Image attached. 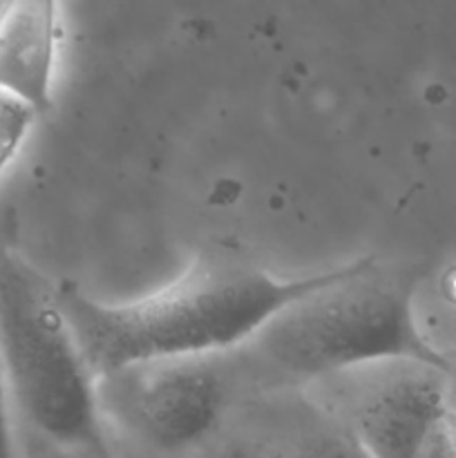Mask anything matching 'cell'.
Segmentation results:
<instances>
[{
    "instance_id": "obj_1",
    "label": "cell",
    "mask_w": 456,
    "mask_h": 458,
    "mask_svg": "<svg viewBox=\"0 0 456 458\" xmlns=\"http://www.w3.org/2000/svg\"><path fill=\"white\" fill-rule=\"evenodd\" d=\"M334 268L277 277L241 264H190L170 284L107 304L74 282H58V300L94 378L156 358L219 356L249 343L277 311L311 293Z\"/></svg>"
},
{
    "instance_id": "obj_2",
    "label": "cell",
    "mask_w": 456,
    "mask_h": 458,
    "mask_svg": "<svg viewBox=\"0 0 456 458\" xmlns=\"http://www.w3.org/2000/svg\"><path fill=\"white\" fill-rule=\"evenodd\" d=\"M416 277L410 268L360 258L277 311L246 343L266 374L308 385L378 360H420L454 369V360L423 335L414 313Z\"/></svg>"
},
{
    "instance_id": "obj_3",
    "label": "cell",
    "mask_w": 456,
    "mask_h": 458,
    "mask_svg": "<svg viewBox=\"0 0 456 458\" xmlns=\"http://www.w3.org/2000/svg\"><path fill=\"white\" fill-rule=\"evenodd\" d=\"M0 356L18 428L106 458L97 378L58 300V284L0 250Z\"/></svg>"
},
{
    "instance_id": "obj_4",
    "label": "cell",
    "mask_w": 456,
    "mask_h": 458,
    "mask_svg": "<svg viewBox=\"0 0 456 458\" xmlns=\"http://www.w3.org/2000/svg\"><path fill=\"white\" fill-rule=\"evenodd\" d=\"M452 371L398 358L340 371L307 389L374 458H418L447 416Z\"/></svg>"
},
{
    "instance_id": "obj_5",
    "label": "cell",
    "mask_w": 456,
    "mask_h": 458,
    "mask_svg": "<svg viewBox=\"0 0 456 458\" xmlns=\"http://www.w3.org/2000/svg\"><path fill=\"white\" fill-rule=\"evenodd\" d=\"M219 356L156 358L97 380L98 410L128 437L156 452H183L219 423L228 398Z\"/></svg>"
},
{
    "instance_id": "obj_6",
    "label": "cell",
    "mask_w": 456,
    "mask_h": 458,
    "mask_svg": "<svg viewBox=\"0 0 456 458\" xmlns=\"http://www.w3.org/2000/svg\"><path fill=\"white\" fill-rule=\"evenodd\" d=\"M58 0H4L0 7V85L43 114L54 101Z\"/></svg>"
},
{
    "instance_id": "obj_7",
    "label": "cell",
    "mask_w": 456,
    "mask_h": 458,
    "mask_svg": "<svg viewBox=\"0 0 456 458\" xmlns=\"http://www.w3.org/2000/svg\"><path fill=\"white\" fill-rule=\"evenodd\" d=\"M38 116L27 98L0 85V182L21 157Z\"/></svg>"
},
{
    "instance_id": "obj_8",
    "label": "cell",
    "mask_w": 456,
    "mask_h": 458,
    "mask_svg": "<svg viewBox=\"0 0 456 458\" xmlns=\"http://www.w3.org/2000/svg\"><path fill=\"white\" fill-rule=\"evenodd\" d=\"M295 458H374L342 428H331L307 441Z\"/></svg>"
},
{
    "instance_id": "obj_9",
    "label": "cell",
    "mask_w": 456,
    "mask_h": 458,
    "mask_svg": "<svg viewBox=\"0 0 456 458\" xmlns=\"http://www.w3.org/2000/svg\"><path fill=\"white\" fill-rule=\"evenodd\" d=\"M0 458H22L21 432H18V419L9 394L3 356H0Z\"/></svg>"
},
{
    "instance_id": "obj_10",
    "label": "cell",
    "mask_w": 456,
    "mask_h": 458,
    "mask_svg": "<svg viewBox=\"0 0 456 458\" xmlns=\"http://www.w3.org/2000/svg\"><path fill=\"white\" fill-rule=\"evenodd\" d=\"M21 432V450L22 458H98L92 452L79 450V447L61 445L49 438L38 437V434L30 432L25 428H18Z\"/></svg>"
},
{
    "instance_id": "obj_11",
    "label": "cell",
    "mask_w": 456,
    "mask_h": 458,
    "mask_svg": "<svg viewBox=\"0 0 456 458\" xmlns=\"http://www.w3.org/2000/svg\"><path fill=\"white\" fill-rule=\"evenodd\" d=\"M418 458H456V434L447 428L445 420L429 437Z\"/></svg>"
},
{
    "instance_id": "obj_12",
    "label": "cell",
    "mask_w": 456,
    "mask_h": 458,
    "mask_svg": "<svg viewBox=\"0 0 456 458\" xmlns=\"http://www.w3.org/2000/svg\"><path fill=\"white\" fill-rule=\"evenodd\" d=\"M3 4H4V0H0V7H3Z\"/></svg>"
}]
</instances>
